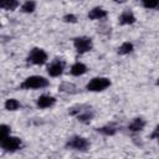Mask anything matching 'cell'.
<instances>
[{"label":"cell","instance_id":"277c9868","mask_svg":"<svg viewBox=\"0 0 159 159\" xmlns=\"http://www.w3.org/2000/svg\"><path fill=\"white\" fill-rule=\"evenodd\" d=\"M0 147L6 153H15L22 148V140L21 138L10 134L9 137L0 140Z\"/></svg>","mask_w":159,"mask_h":159},{"label":"cell","instance_id":"d4e9b609","mask_svg":"<svg viewBox=\"0 0 159 159\" xmlns=\"http://www.w3.org/2000/svg\"><path fill=\"white\" fill-rule=\"evenodd\" d=\"M155 83H157V86H159V78L157 80V82H155Z\"/></svg>","mask_w":159,"mask_h":159},{"label":"cell","instance_id":"5bb4252c","mask_svg":"<svg viewBox=\"0 0 159 159\" xmlns=\"http://www.w3.org/2000/svg\"><path fill=\"white\" fill-rule=\"evenodd\" d=\"M20 6L19 0H0V7L6 11H14Z\"/></svg>","mask_w":159,"mask_h":159},{"label":"cell","instance_id":"6da1fadb","mask_svg":"<svg viewBox=\"0 0 159 159\" xmlns=\"http://www.w3.org/2000/svg\"><path fill=\"white\" fill-rule=\"evenodd\" d=\"M48 84H50V82L47 78H45L42 76L34 75V76L26 77L20 83L19 88H21V89H42V88H46Z\"/></svg>","mask_w":159,"mask_h":159},{"label":"cell","instance_id":"ba28073f","mask_svg":"<svg viewBox=\"0 0 159 159\" xmlns=\"http://www.w3.org/2000/svg\"><path fill=\"white\" fill-rule=\"evenodd\" d=\"M63 70H65V62L62 60H53L48 66H47V73L48 76L51 77H58L63 73Z\"/></svg>","mask_w":159,"mask_h":159},{"label":"cell","instance_id":"484cf974","mask_svg":"<svg viewBox=\"0 0 159 159\" xmlns=\"http://www.w3.org/2000/svg\"><path fill=\"white\" fill-rule=\"evenodd\" d=\"M157 139H158V143H159V137H158V138H157Z\"/></svg>","mask_w":159,"mask_h":159},{"label":"cell","instance_id":"7402d4cb","mask_svg":"<svg viewBox=\"0 0 159 159\" xmlns=\"http://www.w3.org/2000/svg\"><path fill=\"white\" fill-rule=\"evenodd\" d=\"M63 21L65 22H70V24H76L77 22V17L73 14H67V15L63 16Z\"/></svg>","mask_w":159,"mask_h":159},{"label":"cell","instance_id":"e0dca14e","mask_svg":"<svg viewBox=\"0 0 159 159\" xmlns=\"http://www.w3.org/2000/svg\"><path fill=\"white\" fill-rule=\"evenodd\" d=\"M36 10V2L34 0H26L21 5V11L25 14H32Z\"/></svg>","mask_w":159,"mask_h":159},{"label":"cell","instance_id":"3957f363","mask_svg":"<svg viewBox=\"0 0 159 159\" xmlns=\"http://www.w3.org/2000/svg\"><path fill=\"white\" fill-rule=\"evenodd\" d=\"M47 60H48L47 52L43 48H40V47L31 48L29 55H27V58H26V61L29 63L35 65V66H42L47 62Z\"/></svg>","mask_w":159,"mask_h":159},{"label":"cell","instance_id":"7a4b0ae2","mask_svg":"<svg viewBox=\"0 0 159 159\" xmlns=\"http://www.w3.org/2000/svg\"><path fill=\"white\" fill-rule=\"evenodd\" d=\"M68 113L71 116H75L77 118V120L81 123H89L94 117V112L88 106H83V104L75 106V107L70 108Z\"/></svg>","mask_w":159,"mask_h":159},{"label":"cell","instance_id":"d6986e66","mask_svg":"<svg viewBox=\"0 0 159 159\" xmlns=\"http://www.w3.org/2000/svg\"><path fill=\"white\" fill-rule=\"evenodd\" d=\"M58 89H60L61 92L73 93V92H75V89H76V87H75V84H72V83H68V82H63L62 84H60V86H58Z\"/></svg>","mask_w":159,"mask_h":159},{"label":"cell","instance_id":"2e32d148","mask_svg":"<svg viewBox=\"0 0 159 159\" xmlns=\"http://www.w3.org/2000/svg\"><path fill=\"white\" fill-rule=\"evenodd\" d=\"M117 127L112 125V124H107V125H103L101 128H97V132L103 134V135H107V137H111V135H114L117 133Z\"/></svg>","mask_w":159,"mask_h":159},{"label":"cell","instance_id":"ac0fdd59","mask_svg":"<svg viewBox=\"0 0 159 159\" xmlns=\"http://www.w3.org/2000/svg\"><path fill=\"white\" fill-rule=\"evenodd\" d=\"M133 50H134L133 43L129 42V41H125V42H123V43L118 47V53H119V55H129L130 52H133Z\"/></svg>","mask_w":159,"mask_h":159},{"label":"cell","instance_id":"ffe728a7","mask_svg":"<svg viewBox=\"0 0 159 159\" xmlns=\"http://www.w3.org/2000/svg\"><path fill=\"white\" fill-rule=\"evenodd\" d=\"M140 2L145 9H157V7H159V0H140Z\"/></svg>","mask_w":159,"mask_h":159},{"label":"cell","instance_id":"9a60e30c","mask_svg":"<svg viewBox=\"0 0 159 159\" xmlns=\"http://www.w3.org/2000/svg\"><path fill=\"white\" fill-rule=\"evenodd\" d=\"M4 107H5L6 111L14 112V111H17L19 108H21V103L15 98H7L4 103Z\"/></svg>","mask_w":159,"mask_h":159},{"label":"cell","instance_id":"4fadbf2b","mask_svg":"<svg viewBox=\"0 0 159 159\" xmlns=\"http://www.w3.org/2000/svg\"><path fill=\"white\" fill-rule=\"evenodd\" d=\"M87 71H88V68H87V66H86L83 62H75V63L71 66V68H70V73H71L72 76H76V77L83 76Z\"/></svg>","mask_w":159,"mask_h":159},{"label":"cell","instance_id":"cb8c5ba5","mask_svg":"<svg viewBox=\"0 0 159 159\" xmlns=\"http://www.w3.org/2000/svg\"><path fill=\"white\" fill-rule=\"evenodd\" d=\"M116 2H119V4H122V2H125L127 0H114Z\"/></svg>","mask_w":159,"mask_h":159},{"label":"cell","instance_id":"8992f818","mask_svg":"<svg viewBox=\"0 0 159 159\" xmlns=\"http://www.w3.org/2000/svg\"><path fill=\"white\" fill-rule=\"evenodd\" d=\"M66 148L77 150V152H86L89 148V142L87 138L81 137V135H73L67 139L66 142Z\"/></svg>","mask_w":159,"mask_h":159},{"label":"cell","instance_id":"52a82bcc","mask_svg":"<svg viewBox=\"0 0 159 159\" xmlns=\"http://www.w3.org/2000/svg\"><path fill=\"white\" fill-rule=\"evenodd\" d=\"M73 47L77 53L83 55L93 48V41L88 36H77L73 39Z\"/></svg>","mask_w":159,"mask_h":159},{"label":"cell","instance_id":"30bf717a","mask_svg":"<svg viewBox=\"0 0 159 159\" xmlns=\"http://www.w3.org/2000/svg\"><path fill=\"white\" fill-rule=\"evenodd\" d=\"M135 21H137V19L130 10H124L118 17V22L120 25H133Z\"/></svg>","mask_w":159,"mask_h":159},{"label":"cell","instance_id":"7c38bea8","mask_svg":"<svg viewBox=\"0 0 159 159\" xmlns=\"http://www.w3.org/2000/svg\"><path fill=\"white\" fill-rule=\"evenodd\" d=\"M145 127V120L142 118V117H137L134 118L129 124H128V129L133 133H137V132H142Z\"/></svg>","mask_w":159,"mask_h":159},{"label":"cell","instance_id":"603a6c76","mask_svg":"<svg viewBox=\"0 0 159 159\" xmlns=\"http://www.w3.org/2000/svg\"><path fill=\"white\" fill-rule=\"evenodd\" d=\"M158 137H159V124H158V125L154 128L153 133L150 134V138H152V139H157Z\"/></svg>","mask_w":159,"mask_h":159},{"label":"cell","instance_id":"5b68a950","mask_svg":"<svg viewBox=\"0 0 159 159\" xmlns=\"http://www.w3.org/2000/svg\"><path fill=\"white\" fill-rule=\"evenodd\" d=\"M111 84L112 82L108 77H94L86 84V89L88 92H102L107 89Z\"/></svg>","mask_w":159,"mask_h":159},{"label":"cell","instance_id":"44dd1931","mask_svg":"<svg viewBox=\"0 0 159 159\" xmlns=\"http://www.w3.org/2000/svg\"><path fill=\"white\" fill-rule=\"evenodd\" d=\"M10 134H11V128H10V125H7V124H1V125H0V140L4 139V138H6V137H9Z\"/></svg>","mask_w":159,"mask_h":159},{"label":"cell","instance_id":"9c48e42d","mask_svg":"<svg viewBox=\"0 0 159 159\" xmlns=\"http://www.w3.org/2000/svg\"><path fill=\"white\" fill-rule=\"evenodd\" d=\"M56 104V98L50 94H41L37 99H36V106L40 109H46V108H51Z\"/></svg>","mask_w":159,"mask_h":159},{"label":"cell","instance_id":"8fae6325","mask_svg":"<svg viewBox=\"0 0 159 159\" xmlns=\"http://www.w3.org/2000/svg\"><path fill=\"white\" fill-rule=\"evenodd\" d=\"M107 11L103 9V7H101V6H96V7H93V9H91L89 10V12H88V19L89 20H103V19H106L107 17Z\"/></svg>","mask_w":159,"mask_h":159}]
</instances>
